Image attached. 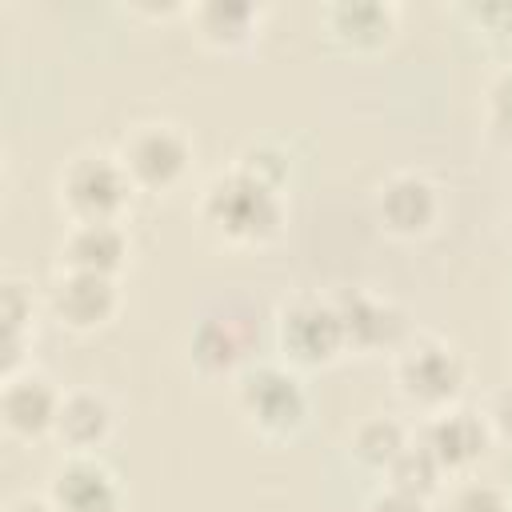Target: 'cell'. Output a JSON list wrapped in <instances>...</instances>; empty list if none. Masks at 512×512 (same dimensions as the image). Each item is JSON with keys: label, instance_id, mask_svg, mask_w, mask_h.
<instances>
[{"label": "cell", "instance_id": "obj_1", "mask_svg": "<svg viewBox=\"0 0 512 512\" xmlns=\"http://www.w3.org/2000/svg\"><path fill=\"white\" fill-rule=\"evenodd\" d=\"M200 212L228 240H264L280 224L276 188L256 180V176H248L244 168H236L228 176H216L208 184V192H204Z\"/></svg>", "mask_w": 512, "mask_h": 512}, {"label": "cell", "instance_id": "obj_2", "mask_svg": "<svg viewBox=\"0 0 512 512\" xmlns=\"http://www.w3.org/2000/svg\"><path fill=\"white\" fill-rule=\"evenodd\" d=\"M128 188H132V176L124 172L120 160H108V156H76L60 180V192L80 224L88 220L112 224V216L128 200Z\"/></svg>", "mask_w": 512, "mask_h": 512}, {"label": "cell", "instance_id": "obj_3", "mask_svg": "<svg viewBox=\"0 0 512 512\" xmlns=\"http://www.w3.org/2000/svg\"><path fill=\"white\" fill-rule=\"evenodd\" d=\"M120 164L132 176V184L168 188L188 164V144L168 124H144L124 140V160Z\"/></svg>", "mask_w": 512, "mask_h": 512}, {"label": "cell", "instance_id": "obj_4", "mask_svg": "<svg viewBox=\"0 0 512 512\" xmlns=\"http://www.w3.org/2000/svg\"><path fill=\"white\" fill-rule=\"evenodd\" d=\"M240 404L260 428H292L304 416V392L292 372L284 368H256L240 384Z\"/></svg>", "mask_w": 512, "mask_h": 512}, {"label": "cell", "instance_id": "obj_5", "mask_svg": "<svg viewBox=\"0 0 512 512\" xmlns=\"http://www.w3.org/2000/svg\"><path fill=\"white\" fill-rule=\"evenodd\" d=\"M280 344L288 356L304 360V364H316V360H328L340 344H344V328H340V316L336 308L328 304H316V300H304V304H292L280 320Z\"/></svg>", "mask_w": 512, "mask_h": 512}, {"label": "cell", "instance_id": "obj_6", "mask_svg": "<svg viewBox=\"0 0 512 512\" xmlns=\"http://www.w3.org/2000/svg\"><path fill=\"white\" fill-rule=\"evenodd\" d=\"M400 388L404 396L412 400H424V404H440L448 396L460 392V380H464V364L456 360L452 348H440V344H420L412 352H404L400 368Z\"/></svg>", "mask_w": 512, "mask_h": 512}, {"label": "cell", "instance_id": "obj_7", "mask_svg": "<svg viewBox=\"0 0 512 512\" xmlns=\"http://www.w3.org/2000/svg\"><path fill=\"white\" fill-rule=\"evenodd\" d=\"M116 504H120L116 484L96 460L76 456L64 468H56V476H52V508L56 512H116Z\"/></svg>", "mask_w": 512, "mask_h": 512}, {"label": "cell", "instance_id": "obj_8", "mask_svg": "<svg viewBox=\"0 0 512 512\" xmlns=\"http://www.w3.org/2000/svg\"><path fill=\"white\" fill-rule=\"evenodd\" d=\"M52 308L64 324L72 328H92L100 320H108V312L116 308V292H112V280L100 276V272H68L56 292H52Z\"/></svg>", "mask_w": 512, "mask_h": 512}, {"label": "cell", "instance_id": "obj_9", "mask_svg": "<svg viewBox=\"0 0 512 512\" xmlns=\"http://www.w3.org/2000/svg\"><path fill=\"white\" fill-rule=\"evenodd\" d=\"M336 316H340V328H344V344H360V348H384L404 328V320L392 304H384L376 296H364V292L344 296Z\"/></svg>", "mask_w": 512, "mask_h": 512}, {"label": "cell", "instance_id": "obj_10", "mask_svg": "<svg viewBox=\"0 0 512 512\" xmlns=\"http://www.w3.org/2000/svg\"><path fill=\"white\" fill-rule=\"evenodd\" d=\"M380 216L388 220L392 232H424L436 216V192L424 176L400 172L384 184L380 192Z\"/></svg>", "mask_w": 512, "mask_h": 512}, {"label": "cell", "instance_id": "obj_11", "mask_svg": "<svg viewBox=\"0 0 512 512\" xmlns=\"http://www.w3.org/2000/svg\"><path fill=\"white\" fill-rule=\"evenodd\" d=\"M484 440H488V432H484L480 416H472V412H448V416L432 420L424 448L444 468H460V464H468V460H476L484 452Z\"/></svg>", "mask_w": 512, "mask_h": 512}, {"label": "cell", "instance_id": "obj_12", "mask_svg": "<svg viewBox=\"0 0 512 512\" xmlns=\"http://www.w3.org/2000/svg\"><path fill=\"white\" fill-rule=\"evenodd\" d=\"M124 256V236L116 224L108 220H88V224H76L68 244H64V260L76 268V272H100L108 276Z\"/></svg>", "mask_w": 512, "mask_h": 512}, {"label": "cell", "instance_id": "obj_13", "mask_svg": "<svg viewBox=\"0 0 512 512\" xmlns=\"http://www.w3.org/2000/svg\"><path fill=\"white\" fill-rule=\"evenodd\" d=\"M56 412H60V396L40 376L12 380L4 388V420L16 432H44V428H52Z\"/></svg>", "mask_w": 512, "mask_h": 512}, {"label": "cell", "instance_id": "obj_14", "mask_svg": "<svg viewBox=\"0 0 512 512\" xmlns=\"http://www.w3.org/2000/svg\"><path fill=\"white\" fill-rule=\"evenodd\" d=\"M112 416H108V404L92 392H72L68 400H60V412H56V432L60 440L72 448V452H88L92 444L104 440Z\"/></svg>", "mask_w": 512, "mask_h": 512}, {"label": "cell", "instance_id": "obj_15", "mask_svg": "<svg viewBox=\"0 0 512 512\" xmlns=\"http://www.w3.org/2000/svg\"><path fill=\"white\" fill-rule=\"evenodd\" d=\"M328 20H332L336 36H344L352 44H376L392 28V8H380V4H336V8H328Z\"/></svg>", "mask_w": 512, "mask_h": 512}, {"label": "cell", "instance_id": "obj_16", "mask_svg": "<svg viewBox=\"0 0 512 512\" xmlns=\"http://www.w3.org/2000/svg\"><path fill=\"white\" fill-rule=\"evenodd\" d=\"M240 352H244V336L236 332V324H232V320L208 316V320L196 328V340H192V356H196L204 368H212V372H220V368H232V364L240 360Z\"/></svg>", "mask_w": 512, "mask_h": 512}, {"label": "cell", "instance_id": "obj_17", "mask_svg": "<svg viewBox=\"0 0 512 512\" xmlns=\"http://www.w3.org/2000/svg\"><path fill=\"white\" fill-rule=\"evenodd\" d=\"M392 488H400V492H412V496H428L436 484H440V472H444V464L420 444V448H404L392 464Z\"/></svg>", "mask_w": 512, "mask_h": 512}, {"label": "cell", "instance_id": "obj_18", "mask_svg": "<svg viewBox=\"0 0 512 512\" xmlns=\"http://www.w3.org/2000/svg\"><path fill=\"white\" fill-rule=\"evenodd\" d=\"M404 448H408V444H404V432H400L396 420H368V424H360V432H356V456H360L364 464L384 468V464H392Z\"/></svg>", "mask_w": 512, "mask_h": 512}, {"label": "cell", "instance_id": "obj_19", "mask_svg": "<svg viewBox=\"0 0 512 512\" xmlns=\"http://www.w3.org/2000/svg\"><path fill=\"white\" fill-rule=\"evenodd\" d=\"M252 8L248 4H204L200 8V28L208 40H240L248 36L252 24Z\"/></svg>", "mask_w": 512, "mask_h": 512}, {"label": "cell", "instance_id": "obj_20", "mask_svg": "<svg viewBox=\"0 0 512 512\" xmlns=\"http://www.w3.org/2000/svg\"><path fill=\"white\" fill-rule=\"evenodd\" d=\"M452 512H512V496H504V492L492 488V484L472 480V484H464V488L456 492Z\"/></svg>", "mask_w": 512, "mask_h": 512}, {"label": "cell", "instance_id": "obj_21", "mask_svg": "<svg viewBox=\"0 0 512 512\" xmlns=\"http://www.w3.org/2000/svg\"><path fill=\"white\" fill-rule=\"evenodd\" d=\"M492 124L496 132H504L512 140V72H504L496 84H492Z\"/></svg>", "mask_w": 512, "mask_h": 512}, {"label": "cell", "instance_id": "obj_22", "mask_svg": "<svg viewBox=\"0 0 512 512\" xmlns=\"http://www.w3.org/2000/svg\"><path fill=\"white\" fill-rule=\"evenodd\" d=\"M368 512H424V500L412 496V492H400V488H388L384 496H376L368 504Z\"/></svg>", "mask_w": 512, "mask_h": 512}, {"label": "cell", "instance_id": "obj_23", "mask_svg": "<svg viewBox=\"0 0 512 512\" xmlns=\"http://www.w3.org/2000/svg\"><path fill=\"white\" fill-rule=\"evenodd\" d=\"M488 416H492V424L512 440V384L496 392V400H492V412H488Z\"/></svg>", "mask_w": 512, "mask_h": 512}, {"label": "cell", "instance_id": "obj_24", "mask_svg": "<svg viewBox=\"0 0 512 512\" xmlns=\"http://www.w3.org/2000/svg\"><path fill=\"white\" fill-rule=\"evenodd\" d=\"M8 512H56V508H48V504H40V500H20V504H12Z\"/></svg>", "mask_w": 512, "mask_h": 512}]
</instances>
